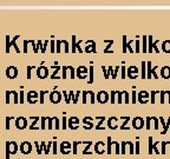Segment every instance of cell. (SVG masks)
Listing matches in <instances>:
<instances>
[{
	"mask_svg": "<svg viewBox=\"0 0 170 159\" xmlns=\"http://www.w3.org/2000/svg\"><path fill=\"white\" fill-rule=\"evenodd\" d=\"M131 153V154H134L135 153V145L131 143V142H123L122 143V145H121V153Z\"/></svg>",
	"mask_w": 170,
	"mask_h": 159,
	"instance_id": "cell-1",
	"label": "cell"
},
{
	"mask_svg": "<svg viewBox=\"0 0 170 159\" xmlns=\"http://www.w3.org/2000/svg\"><path fill=\"white\" fill-rule=\"evenodd\" d=\"M145 126V121L142 117H136L132 119V127L135 130H141Z\"/></svg>",
	"mask_w": 170,
	"mask_h": 159,
	"instance_id": "cell-2",
	"label": "cell"
},
{
	"mask_svg": "<svg viewBox=\"0 0 170 159\" xmlns=\"http://www.w3.org/2000/svg\"><path fill=\"white\" fill-rule=\"evenodd\" d=\"M161 77L163 79H169L170 78V66H163L161 70Z\"/></svg>",
	"mask_w": 170,
	"mask_h": 159,
	"instance_id": "cell-3",
	"label": "cell"
},
{
	"mask_svg": "<svg viewBox=\"0 0 170 159\" xmlns=\"http://www.w3.org/2000/svg\"><path fill=\"white\" fill-rule=\"evenodd\" d=\"M105 144H104V142H98V143H96V145H95V150H96V152L98 153V154H102V153H104L105 152Z\"/></svg>",
	"mask_w": 170,
	"mask_h": 159,
	"instance_id": "cell-4",
	"label": "cell"
},
{
	"mask_svg": "<svg viewBox=\"0 0 170 159\" xmlns=\"http://www.w3.org/2000/svg\"><path fill=\"white\" fill-rule=\"evenodd\" d=\"M148 99H149V93L146 92V91H142V92H140L138 100L141 101L142 104H145V103H148Z\"/></svg>",
	"mask_w": 170,
	"mask_h": 159,
	"instance_id": "cell-5",
	"label": "cell"
},
{
	"mask_svg": "<svg viewBox=\"0 0 170 159\" xmlns=\"http://www.w3.org/2000/svg\"><path fill=\"white\" fill-rule=\"evenodd\" d=\"M78 124H79V119H78V118H74V117L70 118V121H69L70 129H72V130L77 129V127H78Z\"/></svg>",
	"mask_w": 170,
	"mask_h": 159,
	"instance_id": "cell-6",
	"label": "cell"
},
{
	"mask_svg": "<svg viewBox=\"0 0 170 159\" xmlns=\"http://www.w3.org/2000/svg\"><path fill=\"white\" fill-rule=\"evenodd\" d=\"M97 99H98L99 103H102V104H104L106 100H108V94H106V92H99L98 93V97H97Z\"/></svg>",
	"mask_w": 170,
	"mask_h": 159,
	"instance_id": "cell-7",
	"label": "cell"
},
{
	"mask_svg": "<svg viewBox=\"0 0 170 159\" xmlns=\"http://www.w3.org/2000/svg\"><path fill=\"white\" fill-rule=\"evenodd\" d=\"M117 118H110L109 119V121H108V125H109V127L111 129V130H115V129H117Z\"/></svg>",
	"mask_w": 170,
	"mask_h": 159,
	"instance_id": "cell-8",
	"label": "cell"
},
{
	"mask_svg": "<svg viewBox=\"0 0 170 159\" xmlns=\"http://www.w3.org/2000/svg\"><path fill=\"white\" fill-rule=\"evenodd\" d=\"M137 72H138V70H137V67H130V70H129V77L130 78H136L137 77Z\"/></svg>",
	"mask_w": 170,
	"mask_h": 159,
	"instance_id": "cell-9",
	"label": "cell"
},
{
	"mask_svg": "<svg viewBox=\"0 0 170 159\" xmlns=\"http://www.w3.org/2000/svg\"><path fill=\"white\" fill-rule=\"evenodd\" d=\"M91 118H84V120H83V123H84V129H86V130H90L93 125H92V123H91Z\"/></svg>",
	"mask_w": 170,
	"mask_h": 159,
	"instance_id": "cell-10",
	"label": "cell"
},
{
	"mask_svg": "<svg viewBox=\"0 0 170 159\" xmlns=\"http://www.w3.org/2000/svg\"><path fill=\"white\" fill-rule=\"evenodd\" d=\"M148 142H149V145H148V153L149 154H153L154 153V151H153V145H154V138L153 137H149V139H148Z\"/></svg>",
	"mask_w": 170,
	"mask_h": 159,
	"instance_id": "cell-11",
	"label": "cell"
},
{
	"mask_svg": "<svg viewBox=\"0 0 170 159\" xmlns=\"http://www.w3.org/2000/svg\"><path fill=\"white\" fill-rule=\"evenodd\" d=\"M162 50H163L165 53H170V41L169 40H167V41L163 42V45H162Z\"/></svg>",
	"mask_w": 170,
	"mask_h": 159,
	"instance_id": "cell-12",
	"label": "cell"
},
{
	"mask_svg": "<svg viewBox=\"0 0 170 159\" xmlns=\"http://www.w3.org/2000/svg\"><path fill=\"white\" fill-rule=\"evenodd\" d=\"M112 140H111V138L110 137H108V146H106V152L108 153H111L112 151Z\"/></svg>",
	"mask_w": 170,
	"mask_h": 159,
	"instance_id": "cell-13",
	"label": "cell"
},
{
	"mask_svg": "<svg viewBox=\"0 0 170 159\" xmlns=\"http://www.w3.org/2000/svg\"><path fill=\"white\" fill-rule=\"evenodd\" d=\"M161 154H165L167 153V142H161Z\"/></svg>",
	"mask_w": 170,
	"mask_h": 159,
	"instance_id": "cell-14",
	"label": "cell"
},
{
	"mask_svg": "<svg viewBox=\"0 0 170 159\" xmlns=\"http://www.w3.org/2000/svg\"><path fill=\"white\" fill-rule=\"evenodd\" d=\"M151 120L154 121V129L155 130H159V120L156 117H151Z\"/></svg>",
	"mask_w": 170,
	"mask_h": 159,
	"instance_id": "cell-15",
	"label": "cell"
},
{
	"mask_svg": "<svg viewBox=\"0 0 170 159\" xmlns=\"http://www.w3.org/2000/svg\"><path fill=\"white\" fill-rule=\"evenodd\" d=\"M161 144V142H154V145H153V151L157 153V154H159L161 152H159V150H158V145Z\"/></svg>",
	"mask_w": 170,
	"mask_h": 159,
	"instance_id": "cell-16",
	"label": "cell"
},
{
	"mask_svg": "<svg viewBox=\"0 0 170 159\" xmlns=\"http://www.w3.org/2000/svg\"><path fill=\"white\" fill-rule=\"evenodd\" d=\"M145 129L146 130H150L151 129V117H148L145 119Z\"/></svg>",
	"mask_w": 170,
	"mask_h": 159,
	"instance_id": "cell-17",
	"label": "cell"
},
{
	"mask_svg": "<svg viewBox=\"0 0 170 159\" xmlns=\"http://www.w3.org/2000/svg\"><path fill=\"white\" fill-rule=\"evenodd\" d=\"M161 104L165 103V91H161Z\"/></svg>",
	"mask_w": 170,
	"mask_h": 159,
	"instance_id": "cell-18",
	"label": "cell"
},
{
	"mask_svg": "<svg viewBox=\"0 0 170 159\" xmlns=\"http://www.w3.org/2000/svg\"><path fill=\"white\" fill-rule=\"evenodd\" d=\"M145 64L146 63H142V78H146V76H145Z\"/></svg>",
	"mask_w": 170,
	"mask_h": 159,
	"instance_id": "cell-19",
	"label": "cell"
},
{
	"mask_svg": "<svg viewBox=\"0 0 170 159\" xmlns=\"http://www.w3.org/2000/svg\"><path fill=\"white\" fill-rule=\"evenodd\" d=\"M148 64V76L146 78H151V63H146Z\"/></svg>",
	"mask_w": 170,
	"mask_h": 159,
	"instance_id": "cell-20",
	"label": "cell"
},
{
	"mask_svg": "<svg viewBox=\"0 0 170 159\" xmlns=\"http://www.w3.org/2000/svg\"><path fill=\"white\" fill-rule=\"evenodd\" d=\"M158 120H159V123H161V125H162V127H163V130H162V132L161 133H163L164 129H165V121H164V118H163V117H161V118H158Z\"/></svg>",
	"mask_w": 170,
	"mask_h": 159,
	"instance_id": "cell-21",
	"label": "cell"
},
{
	"mask_svg": "<svg viewBox=\"0 0 170 159\" xmlns=\"http://www.w3.org/2000/svg\"><path fill=\"white\" fill-rule=\"evenodd\" d=\"M148 52H153V37H149V50Z\"/></svg>",
	"mask_w": 170,
	"mask_h": 159,
	"instance_id": "cell-22",
	"label": "cell"
},
{
	"mask_svg": "<svg viewBox=\"0 0 170 159\" xmlns=\"http://www.w3.org/2000/svg\"><path fill=\"white\" fill-rule=\"evenodd\" d=\"M157 93H159V92H157V91H153V92H151V103H153V104L155 103V97Z\"/></svg>",
	"mask_w": 170,
	"mask_h": 159,
	"instance_id": "cell-23",
	"label": "cell"
},
{
	"mask_svg": "<svg viewBox=\"0 0 170 159\" xmlns=\"http://www.w3.org/2000/svg\"><path fill=\"white\" fill-rule=\"evenodd\" d=\"M146 38H145V37H144V38H143V45H144V46H143V52H148V50H146Z\"/></svg>",
	"mask_w": 170,
	"mask_h": 159,
	"instance_id": "cell-24",
	"label": "cell"
},
{
	"mask_svg": "<svg viewBox=\"0 0 170 159\" xmlns=\"http://www.w3.org/2000/svg\"><path fill=\"white\" fill-rule=\"evenodd\" d=\"M135 153H140V142L135 144Z\"/></svg>",
	"mask_w": 170,
	"mask_h": 159,
	"instance_id": "cell-25",
	"label": "cell"
},
{
	"mask_svg": "<svg viewBox=\"0 0 170 159\" xmlns=\"http://www.w3.org/2000/svg\"><path fill=\"white\" fill-rule=\"evenodd\" d=\"M136 45H137V46H136V51L140 52V41H136Z\"/></svg>",
	"mask_w": 170,
	"mask_h": 159,
	"instance_id": "cell-26",
	"label": "cell"
},
{
	"mask_svg": "<svg viewBox=\"0 0 170 159\" xmlns=\"http://www.w3.org/2000/svg\"><path fill=\"white\" fill-rule=\"evenodd\" d=\"M169 146H170V140H169Z\"/></svg>",
	"mask_w": 170,
	"mask_h": 159,
	"instance_id": "cell-27",
	"label": "cell"
}]
</instances>
